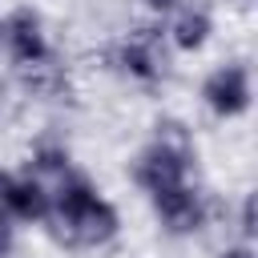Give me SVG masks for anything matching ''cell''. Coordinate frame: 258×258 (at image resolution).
Wrapping results in <instances>:
<instances>
[{"label": "cell", "mask_w": 258, "mask_h": 258, "mask_svg": "<svg viewBox=\"0 0 258 258\" xmlns=\"http://www.w3.org/2000/svg\"><path fill=\"white\" fill-rule=\"evenodd\" d=\"M64 173H73L69 169V149L64 145H36V153H32V177H64Z\"/></svg>", "instance_id": "11"}, {"label": "cell", "mask_w": 258, "mask_h": 258, "mask_svg": "<svg viewBox=\"0 0 258 258\" xmlns=\"http://www.w3.org/2000/svg\"><path fill=\"white\" fill-rule=\"evenodd\" d=\"M218 258H254V250H250V242H242V246H226Z\"/></svg>", "instance_id": "14"}, {"label": "cell", "mask_w": 258, "mask_h": 258, "mask_svg": "<svg viewBox=\"0 0 258 258\" xmlns=\"http://www.w3.org/2000/svg\"><path fill=\"white\" fill-rule=\"evenodd\" d=\"M4 214L12 222H48L52 214V189L40 177H12V189L4 198Z\"/></svg>", "instance_id": "7"}, {"label": "cell", "mask_w": 258, "mask_h": 258, "mask_svg": "<svg viewBox=\"0 0 258 258\" xmlns=\"http://www.w3.org/2000/svg\"><path fill=\"white\" fill-rule=\"evenodd\" d=\"M16 81H20V89H24V93L44 97V101H52V97L69 93V73H64V64H60L52 52H48V56H40V60L16 64Z\"/></svg>", "instance_id": "8"}, {"label": "cell", "mask_w": 258, "mask_h": 258, "mask_svg": "<svg viewBox=\"0 0 258 258\" xmlns=\"http://www.w3.org/2000/svg\"><path fill=\"white\" fill-rule=\"evenodd\" d=\"M153 210H157L161 230H165V234H177V238L198 234V230L206 226V218H210V210H206V194L194 189V185H177V189L157 194V198H153Z\"/></svg>", "instance_id": "3"}, {"label": "cell", "mask_w": 258, "mask_h": 258, "mask_svg": "<svg viewBox=\"0 0 258 258\" xmlns=\"http://www.w3.org/2000/svg\"><path fill=\"white\" fill-rule=\"evenodd\" d=\"M153 12H169V8H177V0H145Z\"/></svg>", "instance_id": "16"}, {"label": "cell", "mask_w": 258, "mask_h": 258, "mask_svg": "<svg viewBox=\"0 0 258 258\" xmlns=\"http://www.w3.org/2000/svg\"><path fill=\"white\" fill-rule=\"evenodd\" d=\"M202 101L218 117H242L250 109V73L246 64H222L202 81Z\"/></svg>", "instance_id": "4"}, {"label": "cell", "mask_w": 258, "mask_h": 258, "mask_svg": "<svg viewBox=\"0 0 258 258\" xmlns=\"http://www.w3.org/2000/svg\"><path fill=\"white\" fill-rule=\"evenodd\" d=\"M185 169H189L185 157H177V153H169V149H161V145H149V149H141L137 161H133V181H137L149 198H157V194H165V189L185 185Z\"/></svg>", "instance_id": "5"}, {"label": "cell", "mask_w": 258, "mask_h": 258, "mask_svg": "<svg viewBox=\"0 0 258 258\" xmlns=\"http://www.w3.org/2000/svg\"><path fill=\"white\" fill-rule=\"evenodd\" d=\"M8 189H12V173H4V169H0V210H4V198H8Z\"/></svg>", "instance_id": "15"}, {"label": "cell", "mask_w": 258, "mask_h": 258, "mask_svg": "<svg viewBox=\"0 0 258 258\" xmlns=\"http://www.w3.org/2000/svg\"><path fill=\"white\" fill-rule=\"evenodd\" d=\"M238 230H242V238H246V242L254 238V198H250V194L242 198V210H238Z\"/></svg>", "instance_id": "12"}, {"label": "cell", "mask_w": 258, "mask_h": 258, "mask_svg": "<svg viewBox=\"0 0 258 258\" xmlns=\"http://www.w3.org/2000/svg\"><path fill=\"white\" fill-rule=\"evenodd\" d=\"M117 210L89 185L81 173H64L52 189V214L48 230L64 246H105L117 234Z\"/></svg>", "instance_id": "1"}, {"label": "cell", "mask_w": 258, "mask_h": 258, "mask_svg": "<svg viewBox=\"0 0 258 258\" xmlns=\"http://www.w3.org/2000/svg\"><path fill=\"white\" fill-rule=\"evenodd\" d=\"M0 36H4V24H0Z\"/></svg>", "instance_id": "17"}, {"label": "cell", "mask_w": 258, "mask_h": 258, "mask_svg": "<svg viewBox=\"0 0 258 258\" xmlns=\"http://www.w3.org/2000/svg\"><path fill=\"white\" fill-rule=\"evenodd\" d=\"M153 145H161V149L194 161V133H189V125L177 121V117H161V121L153 125Z\"/></svg>", "instance_id": "10"}, {"label": "cell", "mask_w": 258, "mask_h": 258, "mask_svg": "<svg viewBox=\"0 0 258 258\" xmlns=\"http://www.w3.org/2000/svg\"><path fill=\"white\" fill-rule=\"evenodd\" d=\"M12 246H16V226H12V218L0 210V258H8Z\"/></svg>", "instance_id": "13"}, {"label": "cell", "mask_w": 258, "mask_h": 258, "mask_svg": "<svg viewBox=\"0 0 258 258\" xmlns=\"http://www.w3.org/2000/svg\"><path fill=\"white\" fill-rule=\"evenodd\" d=\"M4 44H8V56L16 64H28V60H40L48 56V40H44V24H40V12H32L28 4L12 8L4 20Z\"/></svg>", "instance_id": "6"}, {"label": "cell", "mask_w": 258, "mask_h": 258, "mask_svg": "<svg viewBox=\"0 0 258 258\" xmlns=\"http://www.w3.org/2000/svg\"><path fill=\"white\" fill-rule=\"evenodd\" d=\"M117 64L121 73H129L133 81H161L169 69V52H165V28L157 24H141L129 32V40L117 48Z\"/></svg>", "instance_id": "2"}, {"label": "cell", "mask_w": 258, "mask_h": 258, "mask_svg": "<svg viewBox=\"0 0 258 258\" xmlns=\"http://www.w3.org/2000/svg\"><path fill=\"white\" fill-rule=\"evenodd\" d=\"M210 32H214V20H210L206 8H181L173 16V24L165 28V36L173 40V48H181V52H198L210 40Z\"/></svg>", "instance_id": "9"}]
</instances>
